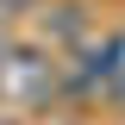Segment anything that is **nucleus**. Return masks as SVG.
Returning a JSON list of instances; mask_svg holds the SVG:
<instances>
[{
    "label": "nucleus",
    "instance_id": "3",
    "mask_svg": "<svg viewBox=\"0 0 125 125\" xmlns=\"http://www.w3.org/2000/svg\"><path fill=\"white\" fill-rule=\"evenodd\" d=\"M6 56H13V44H6V31H0V62H6Z\"/></svg>",
    "mask_w": 125,
    "mask_h": 125
},
{
    "label": "nucleus",
    "instance_id": "2",
    "mask_svg": "<svg viewBox=\"0 0 125 125\" xmlns=\"http://www.w3.org/2000/svg\"><path fill=\"white\" fill-rule=\"evenodd\" d=\"M106 100H113V106H125V81H119V88H113V94H106Z\"/></svg>",
    "mask_w": 125,
    "mask_h": 125
},
{
    "label": "nucleus",
    "instance_id": "1",
    "mask_svg": "<svg viewBox=\"0 0 125 125\" xmlns=\"http://www.w3.org/2000/svg\"><path fill=\"white\" fill-rule=\"evenodd\" d=\"M125 81V25H106L94 44L75 50V69H69V94H113Z\"/></svg>",
    "mask_w": 125,
    "mask_h": 125
}]
</instances>
